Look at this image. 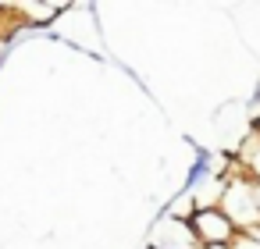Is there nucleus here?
<instances>
[{
  "label": "nucleus",
  "mask_w": 260,
  "mask_h": 249,
  "mask_svg": "<svg viewBox=\"0 0 260 249\" xmlns=\"http://www.w3.org/2000/svg\"><path fill=\"white\" fill-rule=\"evenodd\" d=\"M221 214L235 224V231H249L260 224V199H256V182L249 171H235L224 182L221 192Z\"/></svg>",
  "instance_id": "obj_1"
},
{
  "label": "nucleus",
  "mask_w": 260,
  "mask_h": 249,
  "mask_svg": "<svg viewBox=\"0 0 260 249\" xmlns=\"http://www.w3.org/2000/svg\"><path fill=\"white\" fill-rule=\"evenodd\" d=\"M189 231H192V238L200 242V249H207V245H232L235 242V224L221 214V206H207V210H192V217H189Z\"/></svg>",
  "instance_id": "obj_2"
},
{
  "label": "nucleus",
  "mask_w": 260,
  "mask_h": 249,
  "mask_svg": "<svg viewBox=\"0 0 260 249\" xmlns=\"http://www.w3.org/2000/svg\"><path fill=\"white\" fill-rule=\"evenodd\" d=\"M192 153H196V160H192V167H189V174H185V185L175 192V199H192V192H200L210 178L221 174L217 157H214L207 146H196V143H192Z\"/></svg>",
  "instance_id": "obj_3"
},
{
  "label": "nucleus",
  "mask_w": 260,
  "mask_h": 249,
  "mask_svg": "<svg viewBox=\"0 0 260 249\" xmlns=\"http://www.w3.org/2000/svg\"><path fill=\"white\" fill-rule=\"evenodd\" d=\"M157 228V238H153V249H200V242L192 238V231H189V224H182V221H160V224H153Z\"/></svg>",
  "instance_id": "obj_4"
},
{
  "label": "nucleus",
  "mask_w": 260,
  "mask_h": 249,
  "mask_svg": "<svg viewBox=\"0 0 260 249\" xmlns=\"http://www.w3.org/2000/svg\"><path fill=\"white\" fill-rule=\"evenodd\" d=\"M232 249H260V242H253L249 235H235V242H232Z\"/></svg>",
  "instance_id": "obj_5"
},
{
  "label": "nucleus",
  "mask_w": 260,
  "mask_h": 249,
  "mask_svg": "<svg viewBox=\"0 0 260 249\" xmlns=\"http://www.w3.org/2000/svg\"><path fill=\"white\" fill-rule=\"evenodd\" d=\"M246 107H249V114H253V118L260 114V82H256V89H253V96H249V103H246Z\"/></svg>",
  "instance_id": "obj_6"
},
{
  "label": "nucleus",
  "mask_w": 260,
  "mask_h": 249,
  "mask_svg": "<svg viewBox=\"0 0 260 249\" xmlns=\"http://www.w3.org/2000/svg\"><path fill=\"white\" fill-rule=\"evenodd\" d=\"M207 249H232V245H207Z\"/></svg>",
  "instance_id": "obj_7"
},
{
  "label": "nucleus",
  "mask_w": 260,
  "mask_h": 249,
  "mask_svg": "<svg viewBox=\"0 0 260 249\" xmlns=\"http://www.w3.org/2000/svg\"><path fill=\"white\" fill-rule=\"evenodd\" d=\"M256 199H260V185H256Z\"/></svg>",
  "instance_id": "obj_8"
},
{
  "label": "nucleus",
  "mask_w": 260,
  "mask_h": 249,
  "mask_svg": "<svg viewBox=\"0 0 260 249\" xmlns=\"http://www.w3.org/2000/svg\"><path fill=\"white\" fill-rule=\"evenodd\" d=\"M146 249H153V242H150V245H146Z\"/></svg>",
  "instance_id": "obj_9"
}]
</instances>
